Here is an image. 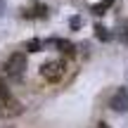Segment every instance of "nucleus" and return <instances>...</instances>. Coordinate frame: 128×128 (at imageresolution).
Instances as JSON below:
<instances>
[{"label":"nucleus","instance_id":"423d86ee","mask_svg":"<svg viewBox=\"0 0 128 128\" xmlns=\"http://www.w3.org/2000/svg\"><path fill=\"white\" fill-rule=\"evenodd\" d=\"M116 0H102V2H97V5H92V14H104L107 10L114 5Z\"/></svg>","mask_w":128,"mask_h":128},{"label":"nucleus","instance_id":"9d476101","mask_svg":"<svg viewBox=\"0 0 128 128\" xmlns=\"http://www.w3.org/2000/svg\"><path fill=\"white\" fill-rule=\"evenodd\" d=\"M7 95H12V92L7 90V86H5V81L0 78V97H7Z\"/></svg>","mask_w":128,"mask_h":128},{"label":"nucleus","instance_id":"f257e3e1","mask_svg":"<svg viewBox=\"0 0 128 128\" xmlns=\"http://www.w3.org/2000/svg\"><path fill=\"white\" fill-rule=\"evenodd\" d=\"M64 71H66V66H64L62 60H50V62H45L40 66V76L48 83H60L64 78Z\"/></svg>","mask_w":128,"mask_h":128},{"label":"nucleus","instance_id":"9b49d317","mask_svg":"<svg viewBox=\"0 0 128 128\" xmlns=\"http://www.w3.org/2000/svg\"><path fill=\"white\" fill-rule=\"evenodd\" d=\"M71 26H74V28H78V26H81V19L74 17V19H71Z\"/></svg>","mask_w":128,"mask_h":128},{"label":"nucleus","instance_id":"4468645a","mask_svg":"<svg viewBox=\"0 0 128 128\" xmlns=\"http://www.w3.org/2000/svg\"><path fill=\"white\" fill-rule=\"evenodd\" d=\"M2 128H14V126H2Z\"/></svg>","mask_w":128,"mask_h":128},{"label":"nucleus","instance_id":"f8f14e48","mask_svg":"<svg viewBox=\"0 0 128 128\" xmlns=\"http://www.w3.org/2000/svg\"><path fill=\"white\" fill-rule=\"evenodd\" d=\"M124 38H126V43H128V28H126V31H124Z\"/></svg>","mask_w":128,"mask_h":128},{"label":"nucleus","instance_id":"1a4fd4ad","mask_svg":"<svg viewBox=\"0 0 128 128\" xmlns=\"http://www.w3.org/2000/svg\"><path fill=\"white\" fill-rule=\"evenodd\" d=\"M40 48H43V43H40V40H36V38L26 43V50H28V52H38Z\"/></svg>","mask_w":128,"mask_h":128},{"label":"nucleus","instance_id":"ddd939ff","mask_svg":"<svg viewBox=\"0 0 128 128\" xmlns=\"http://www.w3.org/2000/svg\"><path fill=\"white\" fill-rule=\"evenodd\" d=\"M97 128H109V126H107V124H100V126H97Z\"/></svg>","mask_w":128,"mask_h":128},{"label":"nucleus","instance_id":"0eeeda50","mask_svg":"<svg viewBox=\"0 0 128 128\" xmlns=\"http://www.w3.org/2000/svg\"><path fill=\"white\" fill-rule=\"evenodd\" d=\"M95 36L100 38V40H109V38H112V33L107 31V28L102 26V24H97V26H95Z\"/></svg>","mask_w":128,"mask_h":128},{"label":"nucleus","instance_id":"39448f33","mask_svg":"<svg viewBox=\"0 0 128 128\" xmlns=\"http://www.w3.org/2000/svg\"><path fill=\"white\" fill-rule=\"evenodd\" d=\"M45 45H57L62 52H66V55H74V45H71L69 40H48Z\"/></svg>","mask_w":128,"mask_h":128},{"label":"nucleus","instance_id":"f03ea898","mask_svg":"<svg viewBox=\"0 0 128 128\" xmlns=\"http://www.w3.org/2000/svg\"><path fill=\"white\" fill-rule=\"evenodd\" d=\"M22 114H24V104L17 97H12V95L0 97V119H17Z\"/></svg>","mask_w":128,"mask_h":128},{"label":"nucleus","instance_id":"6e6552de","mask_svg":"<svg viewBox=\"0 0 128 128\" xmlns=\"http://www.w3.org/2000/svg\"><path fill=\"white\" fill-rule=\"evenodd\" d=\"M45 14H48V10L43 7V5H36L33 12H24V17H45Z\"/></svg>","mask_w":128,"mask_h":128},{"label":"nucleus","instance_id":"20e7f679","mask_svg":"<svg viewBox=\"0 0 128 128\" xmlns=\"http://www.w3.org/2000/svg\"><path fill=\"white\" fill-rule=\"evenodd\" d=\"M109 107H112V112H116V114H126L128 112V88H119V90L112 95Z\"/></svg>","mask_w":128,"mask_h":128},{"label":"nucleus","instance_id":"7ed1b4c3","mask_svg":"<svg viewBox=\"0 0 128 128\" xmlns=\"http://www.w3.org/2000/svg\"><path fill=\"white\" fill-rule=\"evenodd\" d=\"M24 71H26V55H24V52H14V55L5 62V74L17 81V78L24 76Z\"/></svg>","mask_w":128,"mask_h":128}]
</instances>
